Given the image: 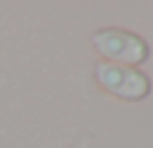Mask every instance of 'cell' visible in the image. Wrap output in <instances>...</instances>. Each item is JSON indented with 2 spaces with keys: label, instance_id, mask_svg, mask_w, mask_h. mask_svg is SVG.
<instances>
[{
  "label": "cell",
  "instance_id": "1",
  "mask_svg": "<svg viewBox=\"0 0 153 148\" xmlns=\"http://www.w3.org/2000/svg\"><path fill=\"white\" fill-rule=\"evenodd\" d=\"M91 43L105 60H110V64L136 67L148 60V43L124 29H100L93 33Z\"/></svg>",
  "mask_w": 153,
  "mask_h": 148
},
{
  "label": "cell",
  "instance_id": "2",
  "mask_svg": "<svg viewBox=\"0 0 153 148\" xmlns=\"http://www.w3.org/2000/svg\"><path fill=\"white\" fill-rule=\"evenodd\" d=\"M96 81L103 91H108L110 95H115L120 100H127V103L143 100L151 91V81L143 72H139L134 67L110 64V62H98L96 64Z\"/></svg>",
  "mask_w": 153,
  "mask_h": 148
}]
</instances>
